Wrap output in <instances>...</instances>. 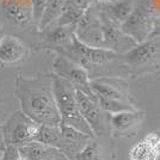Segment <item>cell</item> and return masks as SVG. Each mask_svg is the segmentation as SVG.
<instances>
[{"label":"cell","instance_id":"obj_1","mask_svg":"<svg viewBox=\"0 0 160 160\" xmlns=\"http://www.w3.org/2000/svg\"><path fill=\"white\" fill-rule=\"evenodd\" d=\"M53 73H38L31 78L17 75L14 96L20 110L41 126L59 127L60 115L53 90Z\"/></svg>","mask_w":160,"mask_h":160},{"label":"cell","instance_id":"obj_2","mask_svg":"<svg viewBox=\"0 0 160 160\" xmlns=\"http://www.w3.org/2000/svg\"><path fill=\"white\" fill-rule=\"evenodd\" d=\"M90 87L100 107L107 112L116 113L136 110V103L129 90V84L122 77H102L90 80Z\"/></svg>","mask_w":160,"mask_h":160},{"label":"cell","instance_id":"obj_3","mask_svg":"<svg viewBox=\"0 0 160 160\" xmlns=\"http://www.w3.org/2000/svg\"><path fill=\"white\" fill-rule=\"evenodd\" d=\"M129 77L140 78L148 74L160 75V35L151 36L138 43L129 52L122 54Z\"/></svg>","mask_w":160,"mask_h":160},{"label":"cell","instance_id":"obj_4","mask_svg":"<svg viewBox=\"0 0 160 160\" xmlns=\"http://www.w3.org/2000/svg\"><path fill=\"white\" fill-rule=\"evenodd\" d=\"M53 90L56 107H58L59 115H60L61 124L73 127L80 132L94 138L90 127L87 126V123L82 118V116L79 111L78 103H77L75 87L71 82H68L67 80L62 79V78L54 74Z\"/></svg>","mask_w":160,"mask_h":160},{"label":"cell","instance_id":"obj_5","mask_svg":"<svg viewBox=\"0 0 160 160\" xmlns=\"http://www.w3.org/2000/svg\"><path fill=\"white\" fill-rule=\"evenodd\" d=\"M158 11L152 1H142L135 5L128 18L121 24V30L136 43L153 36L158 27Z\"/></svg>","mask_w":160,"mask_h":160},{"label":"cell","instance_id":"obj_6","mask_svg":"<svg viewBox=\"0 0 160 160\" xmlns=\"http://www.w3.org/2000/svg\"><path fill=\"white\" fill-rule=\"evenodd\" d=\"M6 146H22L37 140L41 124L28 117L22 110L14 111L1 126Z\"/></svg>","mask_w":160,"mask_h":160},{"label":"cell","instance_id":"obj_7","mask_svg":"<svg viewBox=\"0 0 160 160\" xmlns=\"http://www.w3.org/2000/svg\"><path fill=\"white\" fill-rule=\"evenodd\" d=\"M75 94L80 113L94 138L110 136V113L100 107L94 98L88 97L82 91L75 88Z\"/></svg>","mask_w":160,"mask_h":160},{"label":"cell","instance_id":"obj_8","mask_svg":"<svg viewBox=\"0 0 160 160\" xmlns=\"http://www.w3.org/2000/svg\"><path fill=\"white\" fill-rule=\"evenodd\" d=\"M53 71L55 75L67 80L77 90L82 91L88 97H92L96 99L93 92L90 87V77L85 68L79 66L74 61L69 60L66 56L56 54V58L53 62Z\"/></svg>","mask_w":160,"mask_h":160},{"label":"cell","instance_id":"obj_9","mask_svg":"<svg viewBox=\"0 0 160 160\" xmlns=\"http://www.w3.org/2000/svg\"><path fill=\"white\" fill-rule=\"evenodd\" d=\"M146 112L143 110H127L110 115V136L113 139L135 138L140 133Z\"/></svg>","mask_w":160,"mask_h":160},{"label":"cell","instance_id":"obj_10","mask_svg":"<svg viewBox=\"0 0 160 160\" xmlns=\"http://www.w3.org/2000/svg\"><path fill=\"white\" fill-rule=\"evenodd\" d=\"M0 10L5 19L20 30H32L30 29L31 27L36 29L32 19L31 0H0Z\"/></svg>","mask_w":160,"mask_h":160},{"label":"cell","instance_id":"obj_11","mask_svg":"<svg viewBox=\"0 0 160 160\" xmlns=\"http://www.w3.org/2000/svg\"><path fill=\"white\" fill-rule=\"evenodd\" d=\"M59 129H60V143L58 149H60L62 153L72 160L75 159V157L86 146L88 141L93 139L92 136L66 124L60 123Z\"/></svg>","mask_w":160,"mask_h":160},{"label":"cell","instance_id":"obj_12","mask_svg":"<svg viewBox=\"0 0 160 160\" xmlns=\"http://www.w3.org/2000/svg\"><path fill=\"white\" fill-rule=\"evenodd\" d=\"M30 52L27 42L14 36L6 33L0 42V63L13 65L25 59Z\"/></svg>","mask_w":160,"mask_h":160},{"label":"cell","instance_id":"obj_13","mask_svg":"<svg viewBox=\"0 0 160 160\" xmlns=\"http://www.w3.org/2000/svg\"><path fill=\"white\" fill-rule=\"evenodd\" d=\"M92 4V0H66L60 17L54 24L74 28Z\"/></svg>","mask_w":160,"mask_h":160},{"label":"cell","instance_id":"obj_14","mask_svg":"<svg viewBox=\"0 0 160 160\" xmlns=\"http://www.w3.org/2000/svg\"><path fill=\"white\" fill-rule=\"evenodd\" d=\"M18 152L20 157L28 160H49L60 149L53 146H48L40 141H31L25 145L18 146Z\"/></svg>","mask_w":160,"mask_h":160},{"label":"cell","instance_id":"obj_15","mask_svg":"<svg viewBox=\"0 0 160 160\" xmlns=\"http://www.w3.org/2000/svg\"><path fill=\"white\" fill-rule=\"evenodd\" d=\"M135 4L133 0H121V1H115L112 4H108L104 6H99L100 11L108 17L112 23L120 25L128 18V16L133 11Z\"/></svg>","mask_w":160,"mask_h":160},{"label":"cell","instance_id":"obj_16","mask_svg":"<svg viewBox=\"0 0 160 160\" xmlns=\"http://www.w3.org/2000/svg\"><path fill=\"white\" fill-rule=\"evenodd\" d=\"M65 4H66V0H48L44 12L42 14V18L38 23V27H37L38 32L44 31L48 27L53 25L58 20L62 10H63Z\"/></svg>","mask_w":160,"mask_h":160},{"label":"cell","instance_id":"obj_17","mask_svg":"<svg viewBox=\"0 0 160 160\" xmlns=\"http://www.w3.org/2000/svg\"><path fill=\"white\" fill-rule=\"evenodd\" d=\"M128 157L129 160H160L157 149L145 139L130 148Z\"/></svg>","mask_w":160,"mask_h":160},{"label":"cell","instance_id":"obj_18","mask_svg":"<svg viewBox=\"0 0 160 160\" xmlns=\"http://www.w3.org/2000/svg\"><path fill=\"white\" fill-rule=\"evenodd\" d=\"M74 160H104V152L102 145L97 141V138L88 141Z\"/></svg>","mask_w":160,"mask_h":160},{"label":"cell","instance_id":"obj_19","mask_svg":"<svg viewBox=\"0 0 160 160\" xmlns=\"http://www.w3.org/2000/svg\"><path fill=\"white\" fill-rule=\"evenodd\" d=\"M36 141H40V142L46 143L48 146H53L55 148H58L59 143H60V129H59V127L41 126L40 133H38Z\"/></svg>","mask_w":160,"mask_h":160},{"label":"cell","instance_id":"obj_20","mask_svg":"<svg viewBox=\"0 0 160 160\" xmlns=\"http://www.w3.org/2000/svg\"><path fill=\"white\" fill-rule=\"evenodd\" d=\"M48 0H31V10H32V19L33 24L37 29L38 23H40L42 14L44 12V8L47 5Z\"/></svg>","mask_w":160,"mask_h":160},{"label":"cell","instance_id":"obj_21","mask_svg":"<svg viewBox=\"0 0 160 160\" xmlns=\"http://www.w3.org/2000/svg\"><path fill=\"white\" fill-rule=\"evenodd\" d=\"M19 157L18 148L16 146H6L4 153L1 155V160H17Z\"/></svg>","mask_w":160,"mask_h":160},{"label":"cell","instance_id":"obj_22","mask_svg":"<svg viewBox=\"0 0 160 160\" xmlns=\"http://www.w3.org/2000/svg\"><path fill=\"white\" fill-rule=\"evenodd\" d=\"M6 148V143H5V140H4V134H2V129H1V126H0V158L4 153Z\"/></svg>","mask_w":160,"mask_h":160},{"label":"cell","instance_id":"obj_23","mask_svg":"<svg viewBox=\"0 0 160 160\" xmlns=\"http://www.w3.org/2000/svg\"><path fill=\"white\" fill-rule=\"evenodd\" d=\"M49 160H72V159H69L67 155H65L61 151H59L58 153L55 154V155H53Z\"/></svg>","mask_w":160,"mask_h":160},{"label":"cell","instance_id":"obj_24","mask_svg":"<svg viewBox=\"0 0 160 160\" xmlns=\"http://www.w3.org/2000/svg\"><path fill=\"white\" fill-rule=\"evenodd\" d=\"M6 35V32H5V29L0 25V42H1V40H2V37Z\"/></svg>","mask_w":160,"mask_h":160},{"label":"cell","instance_id":"obj_25","mask_svg":"<svg viewBox=\"0 0 160 160\" xmlns=\"http://www.w3.org/2000/svg\"><path fill=\"white\" fill-rule=\"evenodd\" d=\"M93 2H109L110 0H92Z\"/></svg>","mask_w":160,"mask_h":160},{"label":"cell","instance_id":"obj_26","mask_svg":"<svg viewBox=\"0 0 160 160\" xmlns=\"http://www.w3.org/2000/svg\"><path fill=\"white\" fill-rule=\"evenodd\" d=\"M0 160H1V158H0Z\"/></svg>","mask_w":160,"mask_h":160},{"label":"cell","instance_id":"obj_27","mask_svg":"<svg viewBox=\"0 0 160 160\" xmlns=\"http://www.w3.org/2000/svg\"><path fill=\"white\" fill-rule=\"evenodd\" d=\"M104 160H105V159H104Z\"/></svg>","mask_w":160,"mask_h":160}]
</instances>
